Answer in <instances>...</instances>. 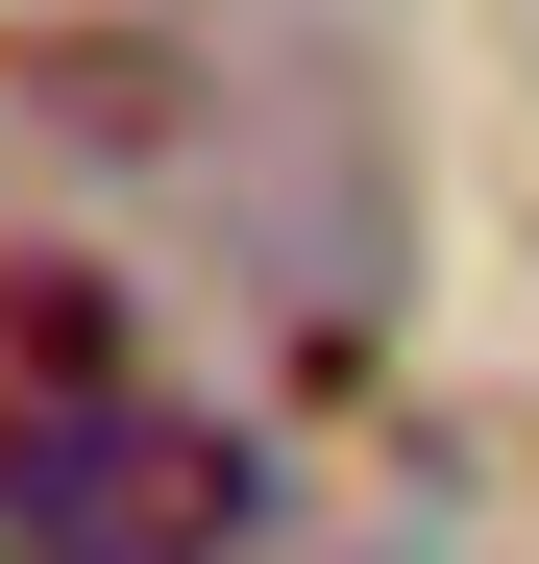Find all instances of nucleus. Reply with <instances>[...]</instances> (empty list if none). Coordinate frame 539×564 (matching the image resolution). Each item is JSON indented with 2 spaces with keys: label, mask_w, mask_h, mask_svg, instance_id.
Returning a JSON list of instances; mask_svg holds the SVG:
<instances>
[{
  "label": "nucleus",
  "mask_w": 539,
  "mask_h": 564,
  "mask_svg": "<svg viewBox=\"0 0 539 564\" xmlns=\"http://www.w3.org/2000/svg\"><path fill=\"white\" fill-rule=\"evenodd\" d=\"M0 516H25V564H221V540H245V442H221V417L99 393V417L25 466V491H0Z\"/></svg>",
  "instance_id": "obj_1"
},
{
  "label": "nucleus",
  "mask_w": 539,
  "mask_h": 564,
  "mask_svg": "<svg viewBox=\"0 0 539 564\" xmlns=\"http://www.w3.org/2000/svg\"><path fill=\"white\" fill-rule=\"evenodd\" d=\"M99 393H123V319L74 295V270H0V491H25V466L99 417Z\"/></svg>",
  "instance_id": "obj_2"
}]
</instances>
